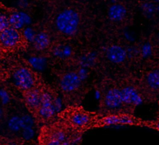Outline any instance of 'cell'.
Listing matches in <instances>:
<instances>
[{
    "instance_id": "cell-1",
    "label": "cell",
    "mask_w": 159,
    "mask_h": 145,
    "mask_svg": "<svg viewBox=\"0 0 159 145\" xmlns=\"http://www.w3.org/2000/svg\"><path fill=\"white\" fill-rule=\"evenodd\" d=\"M80 20L77 12L72 9H65L57 15L55 26L61 33L66 36H73L78 30Z\"/></svg>"
},
{
    "instance_id": "cell-2",
    "label": "cell",
    "mask_w": 159,
    "mask_h": 145,
    "mask_svg": "<svg viewBox=\"0 0 159 145\" xmlns=\"http://www.w3.org/2000/svg\"><path fill=\"white\" fill-rule=\"evenodd\" d=\"M13 84L20 90L27 92L34 88L35 77L32 71L26 67L16 69L11 76Z\"/></svg>"
},
{
    "instance_id": "cell-3",
    "label": "cell",
    "mask_w": 159,
    "mask_h": 145,
    "mask_svg": "<svg viewBox=\"0 0 159 145\" xmlns=\"http://www.w3.org/2000/svg\"><path fill=\"white\" fill-rule=\"evenodd\" d=\"M67 120L71 126L78 131L92 125L94 116L81 109H75L68 114Z\"/></svg>"
},
{
    "instance_id": "cell-4",
    "label": "cell",
    "mask_w": 159,
    "mask_h": 145,
    "mask_svg": "<svg viewBox=\"0 0 159 145\" xmlns=\"http://www.w3.org/2000/svg\"><path fill=\"white\" fill-rule=\"evenodd\" d=\"M54 98L55 96L48 91L42 92L41 104L37 110L38 114L42 118L48 120L57 114L53 104Z\"/></svg>"
},
{
    "instance_id": "cell-5",
    "label": "cell",
    "mask_w": 159,
    "mask_h": 145,
    "mask_svg": "<svg viewBox=\"0 0 159 145\" xmlns=\"http://www.w3.org/2000/svg\"><path fill=\"white\" fill-rule=\"evenodd\" d=\"M139 121L129 114H112L104 116L99 120L98 124L102 126L116 125H137Z\"/></svg>"
},
{
    "instance_id": "cell-6",
    "label": "cell",
    "mask_w": 159,
    "mask_h": 145,
    "mask_svg": "<svg viewBox=\"0 0 159 145\" xmlns=\"http://www.w3.org/2000/svg\"><path fill=\"white\" fill-rule=\"evenodd\" d=\"M21 35L19 32L11 27L0 33V44L5 48H13L20 42Z\"/></svg>"
},
{
    "instance_id": "cell-7",
    "label": "cell",
    "mask_w": 159,
    "mask_h": 145,
    "mask_svg": "<svg viewBox=\"0 0 159 145\" xmlns=\"http://www.w3.org/2000/svg\"><path fill=\"white\" fill-rule=\"evenodd\" d=\"M32 21L30 15L24 11H14L9 15L10 27L18 31L29 26Z\"/></svg>"
},
{
    "instance_id": "cell-8",
    "label": "cell",
    "mask_w": 159,
    "mask_h": 145,
    "mask_svg": "<svg viewBox=\"0 0 159 145\" xmlns=\"http://www.w3.org/2000/svg\"><path fill=\"white\" fill-rule=\"evenodd\" d=\"M104 107L109 110H117L124 105L120 90L113 88L109 90L104 98Z\"/></svg>"
},
{
    "instance_id": "cell-9",
    "label": "cell",
    "mask_w": 159,
    "mask_h": 145,
    "mask_svg": "<svg viewBox=\"0 0 159 145\" xmlns=\"http://www.w3.org/2000/svg\"><path fill=\"white\" fill-rule=\"evenodd\" d=\"M81 82L77 72H69L62 76L60 79V86L63 91L71 92L78 89L81 86Z\"/></svg>"
},
{
    "instance_id": "cell-10",
    "label": "cell",
    "mask_w": 159,
    "mask_h": 145,
    "mask_svg": "<svg viewBox=\"0 0 159 145\" xmlns=\"http://www.w3.org/2000/svg\"><path fill=\"white\" fill-rule=\"evenodd\" d=\"M120 92L124 105L138 106L142 103L143 100L134 87L127 86L123 88Z\"/></svg>"
},
{
    "instance_id": "cell-11",
    "label": "cell",
    "mask_w": 159,
    "mask_h": 145,
    "mask_svg": "<svg viewBox=\"0 0 159 145\" xmlns=\"http://www.w3.org/2000/svg\"><path fill=\"white\" fill-rule=\"evenodd\" d=\"M107 59L114 63H122L127 57V51L119 45H112L107 48L106 53Z\"/></svg>"
},
{
    "instance_id": "cell-12",
    "label": "cell",
    "mask_w": 159,
    "mask_h": 145,
    "mask_svg": "<svg viewBox=\"0 0 159 145\" xmlns=\"http://www.w3.org/2000/svg\"><path fill=\"white\" fill-rule=\"evenodd\" d=\"M42 92L38 88H33L27 92L25 102L27 105L32 110H38L42 102Z\"/></svg>"
},
{
    "instance_id": "cell-13",
    "label": "cell",
    "mask_w": 159,
    "mask_h": 145,
    "mask_svg": "<svg viewBox=\"0 0 159 145\" xmlns=\"http://www.w3.org/2000/svg\"><path fill=\"white\" fill-rule=\"evenodd\" d=\"M127 15V9L119 3L112 4L108 9V17L113 22L122 20Z\"/></svg>"
},
{
    "instance_id": "cell-14",
    "label": "cell",
    "mask_w": 159,
    "mask_h": 145,
    "mask_svg": "<svg viewBox=\"0 0 159 145\" xmlns=\"http://www.w3.org/2000/svg\"><path fill=\"white\" fill-rule=\"evenodd\" d=\"M33 47L38 51H42L47 49L50 44V37L45 32L37 33L34 41L32 43Z\"/></svg>"
},
{
    "instance_id": "cell-15",
    "label": "cell",
    "mask_w": 159,
    "mask_h": 145,
    "mask_svg": "<svg viewBox=\"0 0 159 145\" xmlns=\"http://www.w3.org/2000/svg\"><path fill=\"white\" fill-rule=\"evenodd\" d=\"M27 62L31 69L37 72L44 71L47 66V58L43 56H31Z\"/></svg>"
},
{
    "instance_id": "cell-16",
    "label": "cell",
    "mask_w": 159,
    "mask_h": 145,
    "mask_svg": "<svg viewBox=\"0 0 159 145\" xmlns=\"http://www.w3.org/2000/svg\"><path fill=\"white\" fill-rule=\"evenodd\" d=\"M72 53V48L68 45H58L52 50V55L60 59L68 58L71 56Z\"/></svg>"
},
{
    "instance_id": "cell-17",
    "label": "cell",
    "mask_w": 159,
    "mask_h": 145,
    "mask_svg": "<svg viewBox=\"0 0 159 145\" xmlns=\"http://www.w3.org/2000/svg\"><path fill=\"white\" fill-rule=\"evenodd\" d=\"M97 59V55L95 52H89L82 55L79 59V64L81 68H88L93 66Z\"/></svg>"
},
{
    "instance_id": "cell-18",
    "label": "cell",
    "mask_w": 159,
    "mask_h": 145,
    "mask_svg": "<svg viewBox=\"0 0 159 145\" xmlns=\"http://www.w3.org/2000/svg\"><path fill=\"white\" fill-rule=\"evenodd\" d=\"M148 86L153 89H159V70H154L149 72L147 77Z\"/></svg>"
},
{
    "instance_id": "cell-19",
    "label": "cell",
    "mask_w": 159,
    "mask_h": 145,
    "mask_svg": "<svg viewBox=\"0 0 159 145\" xmlns=\"http://www.w3.org/2000/svg\"><path fill=\"white\" fill-rule=\"evenodd\" d=\"M7 126L8 129L13 133H18L21 131V123L20 116L14 115L9 118L7 122Z\"/></svg>"
},
{
    "instance_id": "cell-20",
    "label": "cell",
    "mask_w": 159,
    "mask_h": 145,
    "mask_svg": "<svg viewBox=\"0 0 159 145\" xmlns=\"http://www.w3.org/2000/svg\"><path fill=\"white\" fill-rule=\"evenodd\" d=\"M140 9L144 16L152 18L156 13V4L152 2H145L141 4Z\"/></svg>"
},
{
    "instance_id": "cell-21",
    "label": "cell",
    "mask_w": 159,
    "mask_h": 145,
    "mask_svg": "<svg viewBox=\"0 0 159 145\" xmlns=\"http://www.w3.org/2000/svg\"><path fill=\"white\" fill-rule=\"evenodd\" d=\"M37 32L30 26L24 27L22 31V36L25 40L29 43H33L36 37Z\"/></svg>"
},
{
    "instance_id": "cell-22",
    "label": "cell",
    "mask_w": 159,
    "mask_h": 145,
    "mask_svg": "<svg viewBox=\"0 0 159 145\" xmlns=\"http://www.w3.org/2000/svg\"><path fill=\"white\" fill-rule=\"evenodd\" d=\"M20 123L22 130L27 128H34L35 120L32 115L25 114L20 116Z\"/></svg>"
},
{
    "instance_id": "cell-23",
    "label": "cell",
    "mask_w": 159,
    "mask_h": 145,
    "mask_svg": "<svg viewBox=\"0 0 159 145\" xmlns=\"http://www.w3.org/2000/svg\"><path fill=\"white\" fill-rule=\"evenodd\" d=\"M21 136L25 141L32 140L35 135V131L34 128H27L21 130Z\"/></svg>"
},
{
    "instance_id": "cell-24",
    "label": "cell",
    "mask_w": 159,
    "mask_h": 145,
    "mask_svg": "<svg viewBox=\"0 0 159 145\" xmlns=\"http://www.w3.org/2000/svg\"><path fill=\"white\" fill-rule=\"evenodd\" d=\"M9 27V15L4 12L0 11V33Z\"/></svg>"
},
{
    "instance_id": "cell-25",
    "label": "cell",
    "mask_w": 159,
    "mask_h": 145,
    "mask_svg": "<svg viewBox=\"0 0 159 145\" xmlns=\"http://www.w3.org/2000/svg\"><path fill=\"white\" fill-rule=\"evenodd\" d=\"M11 101V97L9 92L4 89H0V102L2 105H7Z\"/></svg>"
},
{
    "instance_id": "cell-26",
    "label": "cell",
    "mask_w": 159,
    "mask_h": 145,
    "mask_svg": "<svg viewBox=\"0 0 159 145\" xmlns=\"http://www.w3.org/2000/svg\"><path fill=\"white\" fill-rule=\"evenodd\" d=\"M53 104H54L57 113H60L63 107V102L62 99L58 96L55 97L54 100H53Z\"/></svg>"
},
{
    "instance_id": "cell-27",
    "label": "cell",
    "mask_w": 159,
    "mask_h": 145,
    "mask_svg": "<svg viewBox=\"0 0 159 145\" xmlns=\"http://www.w3.org/2000/svg\"><path fill=\"white\" fill-rule=\"evenodd\" d=\"M152 54V46L151 45L147 43H145L142 48V55L143 58H147L150 56Z\"/></svg>"
},
{
    "instance_id": "cell-28",
    "label": "cell",
    "mask_w": 159,
    "mask_h": 145,
    "mask_svg": "<svg viewBox=\"0 0 159 145\" xmlns=\"http://www.w3.org/2000/svg\"><path fill=\"white\" fill-rule=\"evenodd\" d=\"M77 74L78 75V76L80 77V79L81 81H84L87 77H88V71L87 70L86 68H81L79 71L77 72Z\"/></svg>"
},
{
    "instance_id": "cell-29",
    "label": "cell",
    "mask_w": 159,
    "mask_h": 145,
    "mask_svg": "<svg viewBox=\"0 0 159 145\" xmlns=\"http://www.w3.org/2000/svg\"><path fill=\"white\" fill-rule=\"evenodd\" d=\"M15 6L21 8V9H25L29 6V2L26 0H19L17 1H16L14 2Z\"/></svg>"
},
{
    "instance_id": "cell-30",
    "label": "cell",
    "mask_w": 159,
    "mask_h": 145,
    "mask_svg": "<svg viewBox=\"0 0 159 145\" xmlns=\"http://www.w3.org/2000/svg\"><path fill=\"white\" fill-rule=\"evenodd\" d=\"M43 145H64V144L59 141H56V140L47 138L45 141Z\"/></svg>"
},
{
    "instance_id": "cell-31",
    "label": "cell",
    "mask_w": 159,
    "mask_h": 145,
    "mask_svg": "<svg viewBox=\"0 0 159 145\" xmlns=\"http://www.w3.org/2000/svg\"><path fill=\"white\" fill-rule=\"evenodd\" d=\"M4 116V110L2 108V107H0V120L3 118Z\"/></svg>"
},
{
    "instance_id": "cell-32",
    "label": "cell",
    "mask_w": 159,
    "mask_h": 145,
    "mask_svg": "<svg viewBox=\"0 0 159 145\" xmlns=\"http://www.w3.org/2000/svg\"><path fill=\"white\" fill-rule=\"evenodd\" d=\"M154 126H155V129H157L158 131H159V120L154 123Z\"/></svg>"
},
{
    "instance_id": "cell-33",
    "label": "cell",
    "mask_w": 159,
    "mask_h": 145,
    "mask_svg": "<svg viewBox=\"0 0 159 145\" xmlns=\"http://www.w3.org/2000/svg\"><path fill=\"white\" fill-rule=\"evenodd\" d=\"M156 12L159 16V2L156 4Z\"/></svg>"
},
{
    "instance_id": "cell-34",
    "label": "cell",
    "mask_w": 159,
    "mask_h": 145,
    "mask_svg": "<svg viewBox=\"0 0 159 145\" xmlns=\"http://www.w3.org/2000/svg\"><path fill=\"white\" fill-rule=\"evenodd\" d=\"M95 95H96V97L97 99H99L100 97H101V95H100V93L99 91H96V93H95Z\"/></svg>"
},
{
    "instance_id": "cell-35",
    "label": "cell",
    "mask_w": 159,
    "mask_h": 145,
    "mask_svg": "<svg viewBox=\"0 0 159 145\" xmlns=\"http://www.w3.org/2000/svg\"><path fill=\"white\" fill-rule=\"evenodd\" d=\"M157 38H158V41H159V31H158V34H157Z\"/></svg>"
},
{
    "instance_id": "cell-36",
    "label": "cell",
    "mask_w": 159,
    "mask_h": 145,
    "mask_svg": "<svg viewBox=\"0 0 159 145\" xmlns=\"http://www.w3.org/2000/svg\"><path fill=\"white\" fill-rule=\"evenodd\" d=\"M20 145H23V144H20Z\"/></svg>"
}]
</instances>
